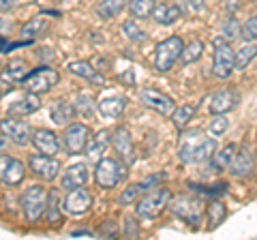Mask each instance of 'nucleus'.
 Segmentation results:
<instances>
[{
    "mask_svg": "<svg viewBox=\"0 0 257 240\" xmlns=\"http://www.w3.org/2000/svg\"><path fill=\"white\" fill-rule=\"evenodd\" d=\"M216 150L219 148H216L214 138H204L199 131H193L182 138L178 157L182 163H206L210 161Z\"/></svg>",
    "mask_w": 257,
    "mask_h": 240,
    "instance_id": "nucleus-1",
    "label": "nucleus"
},
{
    "mask_svg": "<svg viewBox=\"0 0 257 240\" xmlns=\"http://www.w3.org/2000/svg\"><path fill=\"white\" fill-rule=\"evenodd\" d=\"M126 178V165L114 157H103L96 161L94 167V180L101 189H114Z\"/></svg>",
    "mask_w": 257,
    "mask_h": 240,
    "instance_id": "nucleus-2",
    "label": "nucleus"
},
{
    "mask_svg": "<svg viewBox=\"0 0 257 240\" xmlns=\"http://www.w3.org/2000/svg\"><path fill=\"white\" fill-rule=\"evenodd\" d=\"M170 202H172L170 189L159 187V189L148 191L146 195H142L138 199L135 212H138V217H142V219H157L165 208H170Z\"/></svg>",
    "mask_w": 257,
    "mask_h": 240,
    "instance_id": "nucleus-3",
    "label": "nucleus"
},
{
    "mask_svg": "<svg viewBox=\"0 0 257 240\" xmlns=\"http://www.w3.org/2000/svg\"><path fill=\"white\" fill-rule=\"evenodd\" d=\"M170 210L178 219L187 221L189 225H199V221H202L206 208H204L202 199L195 197V195H178V197H172Z\"/></svg>",
    "mask_w": 257,
    "mask_h": 240,
    "instance_id": "nucleus-4",
    "label": "nucleus"
},
{
    "mask_svg": "<svg viewBox=\"0 0 257 240\" xmlns=\"http://www.w3.org/2000/svg\"><path fill=\"white\" fill-rule=\"evenodd\" d=\"M214 65H212V73L219 79H227L236 69V52L231 50V45L227 43L225 37H216L214 41Z\"/></svg>",
    "mask_w": 257,
    "mask_h": 240,
    "instance_id": "nucleus-5",
    "label": "nucleus"
},
{
    "mask_svg": "<svg viewBox=\"0 0 257 240\" xmlns=\"http://www.w3.org/2000/svg\"><path fill=\"white\" fill-rule=\"evenodd\" d=\"M47 197H50V191H47L43 185H32L26 189V193L22 197V208H24V214H26V219L30 223H37L45 214Z\"/></svg>",
    "mask_w": 257,
    "mask_h": 240,
    "instance_id": "nucleus-6",
    "label": "nucleus"
},
{
    "mask_svg": "<svg viewBox=\"0 0 257 240\" xmlns=\"http://www.w3.org/2000/svg\"><path fill=\"white\" fill-rule=\"evenodd\" d=\"M58 82H60V73L52 67H37V69L28 71V75L22 79L24 88H26L28 92H37V94L50 92Z\"/></svg>",
    "mask_w": 257,
    "mask_h": 240,
    "instance_id": "nucleus-7",
    "label": "nucleus"
},
{
    "mask_svg": "<svg viewBox=\"0 0 257 240\" xmlns=\"http://www.w3.org/2000/svg\"><path fill=\"white\" fill-rule=\"evenodd\" d=\"M182 50H184V41L180 37H170L165 41H161L157 45V52H155V67L161 73H167L174 65L176 60L182 56Z\"/></svg>",
    "mask_w": 257,
    "mask_h": 240,
    "instance_id": "nucleus-8",
    "label": "nucleus"
},
{
    "mask_svg": "<svg viewBox=\"0 0 257 240\" xmlns=\"http://www.w3.org/2000/svg\"><path fill=\"white\" fill-rule=\"evenodd\" d=\"M90 142V129L84 125V123H71L64 131V138H62V146L67 150V155L75 157V155H84L86 153V146Z\"/></svg>",
    "mask_w": 257,
    "mask_h": 240,
    "instance_id": "nucleus-9",
    "label": "nucleus"
},
{
    "mask_svg": "<svg viewBox=\"0 0 257 240\" xmlns=\"http://www.w3.org/2000/svg\"><path fill=\"white\" fill-rule=\"evenodd\" d=\"M0 131H3L13 144H18V146H26V144H30L32 133H35L26 120H22L18 116H7V118L0 120Z\"/></svg>",
    "mask_w": 257,
    "mask_h": 240,
    "instance_id": "nucleus-10",
    "label": "nucleus"
},
{
    "mask_svg": "<svg viewBox=\"0 0 257 240\" xmlns=\"http://www.w3.org/2000/svg\"><path fill=\"white\" fill-rule=\"evenodd\" d=\"M28 167L32 170V174L37 176V178H41L45 182H50L54 178H58L60 174V161L56 157H50V155H32L28 159Z\"/></svg>",
    "mask_w": 257,
    "mask_h": 240,
    "instance_id": "nucleus-11",
    "label": "nucleus"
},
{
    "mask_svg": "<svg viewBox=\"0 0 257 240\" xmlns=\"http://www.w3.org/2000/svg\"><path fill=\"white\" fill-rule=\"evenodd\" d=\"M26 176V165L11 155H0V182L7 187H18Z\"/></svg>",
    "mask_w": 257,
    "mask_h": 240,
    "instance_id": "nucleus-12",
    "label": "nucleus"
},
{
    "mask_svg": "<svg viewBox=\"0 0 257 240\" xmlns=\"http://www.w3.org/2000/svg\"><path fill=\"white\" fill-rule=\"evenodd\" d=\"M62 208L69 214H84L92 208V193L84 187L77 189H69L67 197L62 199Z\"/></svg>",
    "mask_w": 257,
    "mask_h": 240,
    "instance_id": "nucleus-13",
    "label": "nucleus"
},
{
    "mask_svg": "<svg viewBox=\"0 0 257 240\" xmlns=\"http://www.w3.org/2000/svg\"><path fill=\"white\" fill-rule=\"evenodd\" d=\"M142 103L150 109L159 111V114L163 116H172L174 109H176V103L172 97H167V94L155 90V88H144L142 90Z\"/></svg>",
    "mask_w": 257,
    "mask_h": 240,
    "instance_id": "nucleus-14",
    "label": "nucleus"
},
{
    "mask_svg": "<svg viewBox=\"0 0 257 240\" xmlns=\"http://www.w3.org/2000/svg\"><path fill=\"white\" fill-rule=\"evenodd\" d=\"M111 146L116 148V153L120 155V159L126 163H131L135 159V148H133V140H131V131L126 127H118V129L111 133Z\"/></svg>",
    "mask_w": 257,
    "mask_h": 240,
    "instance_id": "nucleus-15",
    "label": "nucleus"
},
{
    "mask_svg": "<svg viewBox=\"0 0 257 240\" xmlns=\"http://www.w3.org/2000/svg\"><path fill=\"white\" fill-rule=\"evenodd\" d=\"M32 146H35L39 153L43 155H50V157H56L60 150V142L56 138V133L50 131V129H37L32 133Z\"/></svg>",
    "mask_w": 257,
    "mask_h": 240,
    "instance_id": "nucleus-16",
    "label": "nucleus"
},
{
    "mask_svg": "<svg viewBox=\"0 0 257 240\" xmlns=\"http://www.w3.org/2000/svg\"><path fill=\"white\" fill-rule=\"evenodd\" d=\"M88 178H90V172H88V165L86 163H77V165H71L64 170L62 178H60V185L62 189H77V187H84Z\"/></svg>",
    "mask_w": 257,
    "mask_h": 240,
    "instance_id": "nucleus-17",
    "label": "nucleus"
},
{
    "mask_svg": "<svg viewBox=\"0 0 257 240\" xmlns=\"http://www.w3.org/2000/svg\"><path fill=\"white\" fill-rule=\"evenodd\" d=\"M69 71L73 75H77V77L88 79V82L94 84V86H105L107 84L105 77L101 75V71L96 69L92 62H88V60H73V62H69Z\"/></svg>",
    "mask_w": 257,
    "mask_h": 240,
    "instance_id": "nucleus-18",
    "label": "nucleus"
},
{
    "mask_svg": "<svg viewBox=\"0 0 257 240\" xmlns=\"http://www.w3.org/2000/svg\"><path fill=\"white\" fill-rule=\"evenodd\" d=\"M41 107V97L37 92H28L26 97H22L18 101H13L9 105V111L7 116H18V118H24V116H30Z\"/></svg>",
    "mask_w": 257,
    "mask_h": 240,
    "instance_id": "nucleus-19",
    "label": "nucleus"
},
{
    "mask_svg": "<svg viewBox=\"0 0 257 240\" xmlns=\"http://www.w3.org/2000/svg\"><path fill=\"white\" fill-rule=\"evenodd\" d=\"M28 75V62L24 58H13L0 71V79L5 84H20L24 77Z\"/></svg>",
    "mask_w": 257,
    "mask_h": 240,
    "instance_id": "nucleus-20",
    "label": "nucleus"
},
{
    "mask_svg": "<svg viewBox=\"0 0 257 240\" xmlns=\"http://www.w3.org/2000/svg\"><path fill=\"white\" fill-rule=\"evenodd\" d=\"M75 114H77L75 103H69V101H62V99H58L50 107V118L54 120V125H58V127H69L73 123Z\"/></svg>",
    "mask_w": 257,
    "mask_h": 240,
    "instance_id": "nucleus-21",
    "label": "nucleus"
},
{
    "mask_svg": "<svg viewBox=\"0 0 257 240\" xmlns=\"http://www.w3.org/2000/svg\"><path fill=\"white\" fill-rule=\"evenodd\" d=\"M238 101H240V94L236 90H221L210 99V111L214 116L227 114V111H231L238 105Z\"/></svg>",
    "mask_w": 257,
    "mask_h": 240,
    "instance_id": "nucleus-22",
    "label": "nucleus"
},
{
    "mask_svg": "<svg viewBox=\"0 0 257 240\" xmlns=\"http://www.w3.org/2000/svg\"><path fill=\"white\" fill-rule=\"evenodd\" d=\"M159 180H161V176H152V178L144 180V182H138V185L126 187V189L122 191V193H120V197H118V204H120V206H128V204L138 202V199L142 197V193H146V191H148L152 185H157Z\"/></svg>",
    "mask_w": 257,
    "mask_h": 240,
    "instance_id": "nucleus-23",
    "label": "nucleus"
},
{
    "mask_svg": "<svg viewBox=\"0 0 257 240\" xmlns=\"http://www.w3.org/2000/svg\"><path fill=\"white\" fill-rule=\"evenodd\" d=\"M111 146V133L109 131H99L94 135L92 142H88L86 146V155L92 159V161H101L103 155L107 153V148Z\"/></svg>",
    "mask_w": 257,
    "mask_h": 240,
    "instance_id": "nucleus-24",
    "label": "nucleus"
},
{
    "mask_svg": "<svg viewBox=\"0 0 257 240\" xmlns=\"http://www.w3.org/2000/svg\"><path fill=\"white\" fill-rule=\"evenodd\" d=\"M236 153H238V146L236 144H227V146H223L221 150H216L210 159V167L214 172H225L229 170L231 163H234L236 159Z\"/></svg>",
    "mask_w": 257,
    "mask_h": 240,
    "instance_id": "nucleus-25",
    "label": "nucleus"
},
{
    "mask_svg": "<svg viewBox=\"0 0 257 240\" xmlns=\"http://www.w3.org/2000/svg\"><path fill=\"white\" fill-rule=\"evenodd\" d=\"M182 15V9L178 5H157L155 11H152V20H155L157 24H161V26H170V24L178 22Z\"/></svg>",
    "mask_w": 257,
    "mask_h": 240,
    "instance_id": "nucleus-26",
    "label": "nucleus"
},
{
    "mask_svg": "<svg viewBox=\"0 0 257 240\" xmlns=\"http://www.w3.org/2000/svg\"><path fill=\"white\" fill-rule=\"evenodd\" d=\"M253 155H251V150L248 148H242V150H238L236 153V159H234V163H231L229 167V172L238 176V178H244V176H248L253 172Z\"/></svg>",
    "mask_w": 257,
    "mask_h": 240,
    "instance_id": "nucleus-27",
    "label": "nucleus"
},
{
    "mask_svg": "<svg viewBox=\"0 0 257 240\" xmlns=\"http://www.w3.org/2000/svg\"><path fill=\"white\" fill-rule=\"evenodd\" d=\"M124 105H126V101L122 97H107L99 101L96 109H99V114L103 118H120L124 111Z\"/></svg>",
    "mask_w": 257,
    "mask_h": 240,
    "instance_id": "nucleus-28",
    "label": "nucleus"
},
{
    "mask_svg": "<svg viewBox=\"0 0 257 240\" xmlns=\"http://www.w3.org/2000/svg\"><path fill=\"white\" fill-rule=\"evenodd\" d=\"M126 7V0H101L99 5H96V15H99L101 20H111L116 18V15H120V11H122Z\"/></svg>",
    "mask_w": 257,
    "mask_h": 240,
    "instance_id": "nucleus-29",
    "label": "nucleus"
},
{
    "mask_svg": "<svg viewBox=\"0 0 257 240\" xmlns=\"http://www.w3.org/2000/svg\"><path fill=\"white\" fill-rule=\"evenodd\" d=\"M60 193L58 189H52L50 191V197H47V210H45V217L50 223H58L62 221V208H60Z\"/></svg>",
    "mask_w": 257,
    "mask_h": 240,
    "instance_id": "nucleus-30",
    "label": "nucleus"
},
{
    "mask_svg": "<svg viewBox=\"0 0 257 240\" xmlns=\"http://www.w3.org/2000/svg\"><path fill=\"white\" fill-rule=\"evenodd\" d=\"M155 7H157V0H131V3H128L131 15H133V18H138V20L152 18Z\"/></svg>",
    "mask_w": 257,
    "mask_h": 240,
    "instance_id": "nucleus-31",
    "label": "nucleus"
},
{
    "mask_svg": "<svg viewBox=\"0 0 257 240\" xmlns=\"http://www.w3.org/2000/svg\"><path fill=\"white\" fill-rule=\"evenodd\" d=\"M204 54V43L202 41H191L189 45H184L182 56H180V62L182 65H191V62H197Z\"/></svg>",
    "mask_w": 257,
    "mask_h": 240,
    "instance_id": "nucleus-32",
    "label": "nucleus"
},
{
    "mask_svg": "<svg viewBox=\"0 0 257 240\" xmlns=\"http://www.w3.org/2000/svg\"><path fill=\"white\" fill-rule=\"evenodd\" d=\"M47 28H50V22H47L45 18H35V20H30L26 26L22 28V35L28 37V39H35L39 35H45Z\"/></svg>",
    "mask_w": 257,
    "mask_h": 240,
    "instance_id": "nucleus-33",
    "label": "nucleus"
},
{
    "mask_svg": "<svg viewBox=\"0 0 257 240\" xmlns=\"http://www.w3.org/2000/svg\"><path fill=\"white\" fill-rule=\"evenodd\" d=\"M255 56H257V45L253 41L246 43L244 47H240V50H236V69H246L248 62H251Z\"/></svg>",
    "mask_w": 257,
    "mask_h": 240,
    "instance_id": "nucleus-34",
    "label": "nucleus"
},
{
    "mask_svg": "<svg viewBox=\"0 0 257 240\" xmlns=\"http://www.w3.org/2000/svg\"><path fill=\"white\" fill-rule=\"evenodd\" d=\"M193 116H195V107H193V105H180V107L174 109L172 120H174L176 127H180V129H182V127H187L191 123Z\"/></svg>",
    "mask_w": 257,
    "mask_h": 240,
    "instance_id": "nucleus-35",
    "label": "nucleus"
},
{
    "mask_svg": "<svg viewBox=\"0 0 257 240\" xmlns=\"http://www.w3.org/2000/svg\"><path fill=\"white\" fill-rule=\"evenodd\" d=\"M208 212V219H210V227H216L221 225V223L225 221V214H227V208H225L221 202H210L206 208Z\"/></svg>",
    "mask_w": 257,
    "mask_h": 240,
    "instance_id": "nucleus-36",
    "label": "nucleus"
},
{
    "mask_svg": "<svg viewBox=\"0 0 257 240\" xmlns=\"http://www.w3.org/2000/svg\"><path fill=\"white\" fill-rule=\"evenodd\" d=\"M122 33L126 39H131V41H144V39H146V33H144L133 20H126L122 24Z\"/></svg>",
    "mask_w": 257,
    "mask_h": 240,
    "instance_id": "nucleus-37",
    "label": "nucleus"
},
{
    "mask_svg": "<svg viewBox=\"0 0 257 240\" xmlns=\"http://www.w3.org/2000/svg\"><path fill=\"white\" fill-rule=\"evenodd\" d=\"M223 37L225 39H229V41H234L236 37H242V28H240V24L236 22V18H229L227 22L223 24Z\"/></svg>",
    "mask_w": 257,
    "mask_h": 240,
    "instance_id": "nucleus-38",
    "label": "nucleus"
},
{
    "mask_svg": "<svg viewBox=\"0 0 257 240\" xmlns=\"http://www.w3.org/2000/svg\"><path fill=\"white\" fill-rule=\"evenodd\" d=\"M227 127H229V123H227V118H225V114H216V118L210 123V133L216 138V135H223L227 131Z\"/></svg>",
    "mask_w": 257,
    "mask_h": 240,
    "instance_id": "nucleus-39",
    "label": "nucleus"
},
{
    "mask_svg": "<svg viewBox=\"0 0 257 240\" xmlns=\"http://www.w3.org/2000/svg\"><path fill=\"white\" fill-rule=\"evenodd\" d=\"M242 39L244 41H255L257 39V15H253L242 26Z\"/></svg>",
    "mask_w": 257,
    "mask_h": 240,
    "instance_id": "nucleus-40",
    "label": "nucleus"
},
{
    "mask_svg": "<svg viewBox=\"0 0 257 240\" xmlns=\"http://www.w3.org/2000/svg\"><path fill=\"white\" fill-rule=\"evenodd\" d=\"M90 107H92V101H90V97H88V94H82V97H77V103H75L77 114L86 116L88 111H90Z\"/></svg>",
    "mask_w": 257,
    "mask_h": 240,
    "instance_id": "nucleus-41",
    "label": "nucleus"
},
{
    "mask_svg": "<svg viewBox=\"0 0 257 240\" xmlns=\"http://www.w3.org/2000/svg\"><path fill=\"white\" fill-rule=\"evenodd\" d=\"M124 231H126V236H128V238H135V236L140 234L138 223H135L133 217H126V219H124Z\"/></svg>",
    "mask_w": 257,
    "mask_h": 240,
    "instance_id": "nucleus-42",
    "label": "nucleus"
},
{
    "mask_svg": "<svg viewBox=\"0 0 257 240\" xmlns=\"http://www.w3.org/2000/svg\"><path fill=\"white\" fill-rule=\"evenodd\" d=\"M187 5H189V9H191L193 13H199V11H204L206 0H187Z\"/></svg>",
    "mask_w": 257,
    "mask_h": 240,
    "instance_id": "nucleus-43",
    "label": "nucleus"
},
{
    "mask_svg": "<svg viewBox=\"0 0 257 240\" xmlns=\"http://www.w3.org/2000/svg\"><path fill=\"white\" fill-rule=\"evenodd\" d=\"M18 5V0H0V11H9Z\"/></svg>",
    "mask_w": 257,
    "mask_h": 240,
    "instance_id": "nucleus-44",
    "label": "nucleus"
},
{
    "mask_svg": "<svg viewBox=\"0 0 257 240\" xmlns=\"http://www.w3.org/2000/svg\"><path fill=\"white\" fill-rule=\"evenodd\" d=\"M9 138H7V135L3 133V131H0V155H3L5 153V150H7V146H9Z\"/></svg>",
    "mask_w": 257,
    "mask_h": 240,
    "instance_id": "nucleus-45",
    "label": "nucleus"
},
{
    "mask_svg": "<svg viewBox=\"0 0 257 240\" xmlns=\"http://www.w3.org/2000/svg\"><path fill=\"white\" fill-rule=\"evenodd\" d=\"M238 7H240V0H227V3H225V9L231 11V13H234Z\"/></svg>",
    "mask_w": 257,
    "mask_h": 240,
    "instance_id": "nucleus-46",
    "label": "nucleus"
},
{
    "mask_svg": "<svg viewBox=\"0 0 257 240\" xmlns=\"http://www.w3.org/2000/svg\"><path fill=\"white\" fill-rule=\"evenodd\" d=\"M71 236H73V238H77V236H88V238H90L92 231H88V229H75V231H71Z\"/></svg>",
    "mask_w": 257,
    "mask_h": 240,
    "instance_id": "nucleus-47",
    "label": "nucleus"
},
{
    "mask_svg": "<svg viewBox=\"0 0 257 240\" xmlns=\"http://www.w3.org/2000/svg\"><path fill=\"white\" fill-rule=\"evenodd\" d=\"M7 30H11V24L0 18V33H7Z\"/></svg>",
    "mask_w": 257,
    "mask_h": 240,
    "instance_id": "nucleus-48",
    "label": "nucleus"
}]
</instances>
